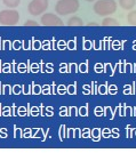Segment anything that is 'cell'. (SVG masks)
I'll return each instance as SVG.
<instances>
[{
	"label": "cell",
	"mask_w": 136,
	"mask_h": 153,
	"mask_svg": "<svg viewBox=\"0 0 136 153\" xmlns=\"http://www.w3.org/2000/svg\"><path fill=\"white\" fill-rule=\"evenodd\" d=\"M79 8V0H58L55 5V12L61 16H65L77 13Z\"/></svg>",
	"instance_id": "obj_1"
},
{
	"label": "cell",
	"mask_w": 136,
	"mask_h": 153,
	"mask_svg": "<svg viewBox=\"0 0 136 153\" xmlns=\"http://www.w3.org/2000/svg\"><path fill=\"white\" fill-rule=\"evenodd\" d=\"M127 22L130 25H136V10H132L127 15Z\"/></svg>",
	"instance_id": "obj_9"
},
{
	"label": "cell",
	"mask_w": 136,
	"mask_h": 153,
	"mask_svg": "<svg viewBox=\"0 0 136 153\" xmlns=\"http://www.w3.org/2000/svg\"><path fill=\"white\" fill-rule=\"evenodd\" d=\"M47 8H48V0H32L27 6V12L32 16H39Z\"/></svg>",
	"instance_id": "obj_4"
},
{
	"label": "cell",
	"mask_w": 136,
	"mask_h": 153,
	"mask_svg": "<svg viewBox=\"0 0 136 153\" xmlns=\"http://www.w3.org/2000/svg\"><path fill=\"white\" fill-rule=\"evenodd\" d=\"M119 5L123 9L132 10L136 5V0H119Z\"/></svg>",
	"instance_id": "obj_6"
},
{
	"label": "cell",
	"mask_w": 136,
	"mask_h": 153,
	"mask_svg": "<svg viewBox=\"0 0 136 153\" xmlns=\"http://www.w3.org/2000/svg\"><path fill=\"white\" fill-rule=\"evenodd\" d=\"M41 24L46 26H62L64 25L63 21L55 14L47 13L41 16Z\"/></svg>",
	"instance_id": "obj_5"
},
{
	"label": "cell",
	"mask_w": 136,
	"mask_h": 153,
	"mask_svg": "<svg viewBox=\"0 0 136 153\" xmlns=\"http://www.w3.org/2000/svg\"><path fill=\"white\" fill-rule=\"evenodd\" d=\"M86 1H88V2H93V1H95V0H86Z\"/></svg>",
	"instance_id": "obj_12"
},
{
	"label": "cell",
	"mask_w": 136,
	"mask_h": 153,
	"mask_svg": "<svg viewBox=\"0 0 136 153\" xmlns=\"http://www.w3.org/2000/svg\"><path fill=\"white\" fill-rule=\"evenodd\" d=\"M2 2H4V5L8 8H16V7H19V2H21V0H2Z\"/></svg>",
	"instance_id": "obj_7"
},
{
	"label": "cell",
	"mask_w": 136,
	"mask_h": 153,
	"mask_svg": "<svg viewBox=\"0 0 136 153\" xmlns=\"http://www.w3.org/2000/svg\"><path fill=\"white\" fill-rule=\"evenodd\" d=\"M24 25H32V26H36V25H38V23L36 22V21H26L25 22V24Z\"/></svg>",
	"instance_id": "obj_11"
},
{
	"label": "cell",
	"mask_w": 136,
	"mask_h": 153,
	"mask_svg": "<svg viewBox=\"0 0 136 153\" xmlns=\"http://www.w3.org/2000/svg\"><path fill=\"white\" fill-rule=\"evenodd\" d=\"M102 25H119V22L114 19L111 17H106L102 21Z\"/></svg>",
	"instance_id": "obj_10"
},
{
	"label": "cell",
	"mask_w": 136,
	"mask_h": 153,
	"mask_svg": "<svg viewBox=\"0 0 136 153\" xmlns=\"http://www.w3.org/2000/svg\"><path fill=\"white\" fill-rule=\"evenodd\" d=\"M68 24L71 26H73V25L81 26V25H84V22H82V19H79V17H77V16H73V17H71V19H69Z\"/></svg>",
	"instance_id": "obj_8"
},
{
	"label": "cell",
	"mask_w": 136,
	"mask_h": 153,
	"mask_svg": "<svg viewBox=\"0 0 136 153\" xmlns=\"http://www.w3.org/2000/svg\"><path fill=\"white\" fill-rule=\"evenodd\" d=\"M117 10V2L114 0H98L94 5V12L100 16H109Z\"/></svg>",
	"instance_id": "obj_2"
},
{
	"label": "cell",
	"mask_w": 136,
	"mask_h": 153,
	"mask_svg": "<svg viewBox=\"0 0 136 153\" xmlns=\"http://www.w3.org/2000/svg\"><path fill=\"white\" fill-rule=\"evenodd\" d=\"M19 21V14L15 9H5L0 12V24L1 25H16Z\"/></svg>",
	"instance_id": "obj_3"
}]
</instances>
